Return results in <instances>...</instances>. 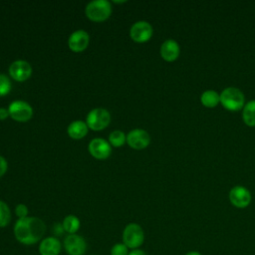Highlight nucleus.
I'll return each instance as SVG.
<instances>
[{
	"label": "nucleus",
	"instance_id": "obj_10",
	"mask_svg": "<svg viewBox=\"0 0 255 255\" xmlns=\"http://www.w3.org/2000/svg\"><path fill=\"white\" fill-rule=\"evenodd\" d=\"M229 200L237 208H245L251 202V194L244 186H234L229 191Z\"/></svg>",
	"mask_w": 255,
	"mask_h": 255
},
{
	"label": "nucleus",
	"instance_id": "obj_27",
	"mask_svg": "<svg viewBox=\"0 0 255 255\" xmlns=\"http://www.w3.org/2000/svg\"><path fill=\"white\" fill-rule=\"evenodd\" d=\"M54 231H55V234H56V235H60V234H62L63 232H65V231H64V228H63V225H62V224H59V223L55 224Z\"/></svg>",
	"mask_w": 255,
	"mask_h": 255
},
{
	"label": "nucleus",
	"instance_id": "obj_3",
	"mask_svg": "<svg viewBox=\"0 0 255 255\" xmlns=\"http://www.w3.org/2000/svg\"><path fill=\"white\" fill-rule=\"evenodd\" d=\"M85 12L91 21L103 22L111 16L112 6L107 0H95L86 6Z\"/></svg>",
	"mask_w": 255,
	"mask_h": 255
},
{
	"label": "nucleus",
	"instance_id": "obj_26",
	"mask_svg": "<svg viewBox=\"0 0 255 255\" xmlns=\"http://www.w3.org/2000/svg\"><path fill=\"white\" fill-rule=\"evenodd\" d=\"M9 111L6 110L5 108H0V121L6 120L9 117Z\"/></svg>",
	"mask_w": 255,
	"mask_h": 255
},
{
	"label": "nucleus",
	"instance_id": "obj_14",
	"mask_svg": "<svg viewBox=\"0 0 255 255\" xmlns=\"http://www.w3.org/2000/svg\"><path fill=\"white\" fill-rule=\"evenodd\" d=\"M62 250V243L55 236L43 238L38 247L40 255H59Z\"/></svg>",
	"mask_w": 255,
	"mask_h": 255
},
{
	"label": "nucleus",
	"instance_id": "obj_2",
	"mask_svg": "<svg viewBox=\"0 0 255 255\" xmlns=\"http://www.w3.org/2000/svg\"><path fill=\"white\" fill-rule=\"evenodd\" d=\"M245 98L243 93L234 87H228L220 94V104L230 112H238L244 107Z\"/></svg>",
	"mask_w": 255,
	"mask_h": 255
},
{
	"label": "nucleus",
	"instance_id": "obj_28",
	"mask_svg": "<svg viewBox=\"0 0 255 255\" xmlns=\"http://www.w3.org/2000/svg\"><path fill=\"white\" fill-rule=\"evenodd\" d=\"M128 255H147L143 250L137 248V249H132L129 251Z\"/></svg>",
	"mask_w": 255,
	"mask_h": 255
},
{
	"label": "nucleus",
	"instance_id": "obj_11",
	"mask_svg": "<svg viewBox=\"0 0 255 255\" xmlns=\"http://www.w3.org/2000/svg\"><path fill=\"white\" fill-rule=\"evenodd\" d=\"M32 68L30 64L24 60H17L9 67V75L17 82H24L30 78Z\"/></svg>",
	"mask_w": 255,
	"mask_h": 255
},
{
	"label": "nucleus",
	"instance_id": "obj_18",
	"mask_svg": "<svg viewBox=\"0 0 255 255\" xmlns=\"http://www.w3.org/2000/svg\"><path fill=\"white\" fill-rule=\"evenodd\" d=\"M242 119L248 127H255V100L249 101L243 107Z\"/></svg>",
	"mask_w": 255,
	"mask_h": 255
},
{
	"label": "nucleus",
	"instance_id": "obj_16",
	"mask_svg": "<svg viewBox=\"0 0 255 255\" xmlns=\"http://www.w3.org/2000/svg\"><path fill=\"white\" fill-rule=\"evenodd\" d=\"M88 126L83 121H74L68 127V134L74 139H81L88 133Z\"/></svg>",
	"mask_w": 255,
	"mask_h": 255
},
{
	"label": "nucleus",
	"instance_id": "obj_25",
	"mask_svg": "<svg viewBox=\"0 0 255 255\" xmlns=\"http://www.w3.org/2000/svg\"><path fill=\"white\" fill-rule=\"evenodd\" d=\"M7 167H8V164H7L6 159L3 156L0 155V177L2 175H4V173L7 170Z\"/></svg>",
	"mask_w": 255,
	"mask_h": 255
},
{
	"label": "nucleus",
	"instance_id": "obj_23",
	"mask_svg": "<svg viewBox=\"0 0 255 255\" xmlns=\"http://www.w3.org/2000/svg\"><path fill=\"white\" fill-rule=\"evenodd\" d=\"M128 253H129L128 248L123 242L114 244L110 251L111 255H128Z\"/></svg>",
	"mask_w": 255,
	"mask_h": 255
},
{
	"label": "nucleus",
	"instance_id": "obj_1",
	"mask_svg": "<svg viewBox=\"0 0 255 255\" xmlns=\"http://www.w3.org/2000/svg\"><path fill=\"white\" fill-rule=\"evenodd\" d=\"M13 231L19 243L31 246L43 239L46 233V224L38 217L27 216L15 222Z\"/></svg>",
	"mask_w": 255,
	"mask_h": 255
},
{
	"label": "nucleus",
	"instance_id": "obj_5",
	"mask_svg": "<svg viewBox=\"0 0 255 255\" xmlns=\"http://www.w3.org/2000/svg\"><path fill=\"white\" fill-rule=\"evenodd\" d=\"M111 122V115L106 109L97 108L92 111L87 116L86 124L88 128L93 130H102L106 128Z\"/></svg>",
	"mask_w": 255,
	"mask_h": 255
},
{
	"label": "nucleus",
	"instance_id": "obj_15",
	"mask_svg": "<svg viewBox=\"0 0 255 255\" xmlns=\"http://www.w3.org/2000/svg\"><path fill=\"white\" fill-rule=\"evenodd\" d=\"M179 45L173 39L165 40L160 47V56L166 62H173L179 56Z\"/></svg>",
	"mask_w": 255,
	"mask_h": 255
},
{
	"label": "nucleus",
	"instance_id": "obj_12",
	"mask_svg": "<svg viewBox=\"0 0 255 255\" xmlns=\"http://www.w3.org/2000/svg\"><path fill=\"white\" fill-rule=\"evenodd\" d=\"M89 152L97 159H106L112 152L111 144L104 138H94L90 141L88 146Z\"/></svg>",
	"mask_w": 255,
	"mask_h": 255
},
{
	"label": "nucleus",
	"instance_id": "obj_21",
	"mask_svg": "<svg viewBox=\"0 0 255 255\" xmlns=\"http://www.w3.org/2000/svg\"><path fill=\"white\" fill-rule=\"evenodd\" d=\"M126 140H127V135L122 130H114L110 133L109 141L113 146L120 147L125 143Z\"/></svg>",
	"mask_w": 255,
	"mask_h": 255
},
{
	"label": "nucleus",
	"instance_id": "obj_7",
	"mask_svg": "<svg viewBox=\"0 0 255 255\" xmlns=\"http://www.w3.org/2000/svg\"><path fill=\"white\" fill-rule=\"evenodd\" d=\"M8 111H9L10 117L14 121L20 122V123L28 122L33 116L32 107L24 101L12 102L8 108Z\"/></svg>",
	"mask_w": 255,
	"mask_h": 255
},
{
	"label": "nucleus",
	"instance_id": "obj_20",
	"mask_svg": "<svg viewBox=\"0 0 255 255\" xmlns=\"http://www.w3.org/2000/svg\"><path fill=\"white\" fill-rule=\"evenodd\" d=\"M11 221V211L9 206L0 200V228L6 227Z\"/></svg>",
	"mask_w": 255,
	"mask_h": 255
},
{
	"label": "nucleus",
	"instance_id": "obj_6",
	"mask_svg": "<svg viewBox=\"0 0 255 255\" xmlns=\"http://www.w3.org/2000/svg\"><path fill=\"white\" fill-rule=\"evenodd\" d=\"M64 250L68 255H84L87 252V242L79 234H68L63 241Z\"/></svg>",
	"mask_w": 255,
	"mask_h": 255
},
{
	"label": "nucleus",
	"instance_id": "obj_17",
	"mask_svg": "<svg viewBox=\"0 0 255 255\" xmlns=\"http://www.w3.org/2000/svg\"><path fill=\"white\" fill-rule=\"evenodd\" d=\"M200 101L206 108H215L220 103V95L213 90H207L202 93Z\"/></svg>",
	"mask_w": 255,
	"mask_h": 255
},
{
	"label": "nucleus",
	"instance_id": "obj_24",
	"mask_svg": "<svg viewBox=\"0 0 255 255\" xmlns=\"http://www.w3.org/2000/svg\"><path fill=\"white\" fill-rule=\"evenodd\" d=\"M28 207L25 205V204H18L16 205L15 207V214L17 215L18 219H21V218H25L28 216Z\"/></svg>",
	"mask_w": 255,
	"mask_h": 255
},
{
	"label": "nucleus",
	"instance_id": "obj_22",
	"mask_svg": "<svg viewBox=\"0 0 255 255\" xmlns=\"http://www.w3.org/2000/svg\"><path fill=\"white\" fill-rule=\"evenodd\" d=\"M12 85L10 79L3 74H0V97L8 95L11 91Z\"/></svg>",
	"mask_w": 255,
	"mask_h": 255
},
{
	"label": "nucleus",
	"instance_id": "obj_4",
	"mask_svg": "<svg viewBox=\"0 0 255 255\" xmlns=\"http://www.w3.org/2000/svg\"><path fill=\"white\" fill-rule=\"evenodd\" d=\"M144 241V232L137 223H128L123 231V243L128 249L139 248Z\"/></svg>",
	"mask_w": 255,
	"mask_h": 255
},
{
	"label": "nucleus",
	"instance_id": "obj_8",
	"mask_svg": "<svg viewBox=\"0 0 255 255\" xmlns=\"http://www.w3.org/2000/svg\"><path fill=\"white\" fill-rule=\"evenodd\" d=\"M152 32V27L148 22L137 21L130 27L129 36L136 43H145L151 38Z\"/></svg>",
	"mask_w": 255,
	"mask_h": 255
},
{
	"label": "nucleus",
	"instance_id": "obj_9",
	"mask_svg": "<svg viewBox=\"0 0 255 255\" xmlns=\"http://www.w3.org/2000/svg\"><path fill=\"white\" fill-rule=\"evenodd\" d=\"M127 142L131 148L143 149L149 144L150 137L144 129L134 128L127 134Z\"/></svg>",
	"mask_w": 255,
	"mask_h": 255
},
{
	"label": "nucleus",
	"instance_id": "obj_13",
	"mask_svg": "<svg viewBox=\"0 0 255 255\" xmlns=\"http://www.w3.org/2000/svg\"><path fill=\"white\" fill-rule=\"evenodd\" d=\"M89 42H90L89 34L84 30H77L70 35L68 40V46L73 52L80 53L87 49Z\"/></svg>",
	"mask_w": 255,
	"mask_h": 255
},
{
	"label": "nucleus",
	"instance_id": "obj_29",
	"mask_svg": "<svg viewBox=\"0 0 255 255\" xmlns=\"http://www.w3.org/2000/svg\"><path fill=\"white\" fill-rule=\"evenodd\" d=\"M185 255H202V254H200V253L197 252V251H189V252H187Z\"/></svg>",
	"mask_w": 255,
	"mask_h": 255
},
{
	"label": "nucleus",
	"instance_id": "obj_19",
	"mask_svg": "<svg viewBox=\"0 0 255 255\" xmlns=\"http://www.w3.org/2000/svg\"><path fill=\"white\" fill-rule=\"evenodd\" d=\"M62 225H63L64 231L67 232L68 234H76L80 229L81 222L77 216L70 214L64 218Z\"/></svg>",
	"mask_w": 255,
	"mask_h": 255
}]
</instances>
